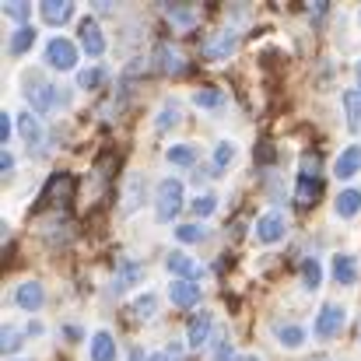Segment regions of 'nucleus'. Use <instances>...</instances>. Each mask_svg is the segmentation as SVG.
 Wrapping results in <instances>:
<instances>
[{
	"instance_id": "9",
	"label": "nucleus",
	"mask_w": 361,
	"mask_h": 361,
	"mask_svg": "<svg viewBox=\"0 0 361 361\" xmlns=\"http://www.w3.org/2000/svg\"><path fill=\"white\" fill-rule=\"evenodd\" d=\"M154 60H158V71L161 74H183L186 71V53L179 46H172V42H158Z\"/></svg>"
},
{
	"instance_id": "12",
	"label": "nucleus",
	"mask_w": 361,
	"mask_h": 361,
	"mask_svg": "<svg viewBox=\"0 0 361 361\" xmlns=\"http://www.w3.org/2000/svg\"><path fill=\"white\" fill-rule=\"evenodd\" d=\"M211 330H214V316L211 312H197L186 326V344L190 348H204L211 341Z\"/></svg>"
},
{
	"instance_id": "1",
	"label": "nucleus",
	"mask_w": 361,
	"mask_h": 361,
	"mask_svg": "<svg viewBox=\"0 0 361 361\" xmlns=\"http://www.w3.org/2000/svg\"><path fill=\"white\" fill-rule=\"evenodd\" d=\"M183 211V183L179 179H161L154 190V218L158 221H172Z\"/></svg>"
},
{
	"instance_id": "29",
	"label": "nucleus",
	"mask_w": 361,
	"mask_h": 361,
	"mask_svg": "<svg viewBox=\"0 0 361 361\" xmlns=\"http://www.w3.org/2000/svg\"><path fill=\"white\" fill-rule=\"evenodd\" d=\"M319 281H323V267H319V259H316V256H309V259L302 263V284H305L309 291H316V288H319Z\"/></svg>"
},
{
	"instance_id": "34",
	"label": "nucleus",
	"mask_w": 361,
	"mask_h": 361,
	"mask_svg": "<svg viewBox=\"0 0 361 361\" xmlns=\"http://www.w3.org/2000/svg\"><path fill=\"white\" fill-rule=\"evenodd\" d=\"M102 81H106V71H102V67H88V71L78 74V88H88V92L99 88Z\"/></svg>"
},
{
	"instance_id": "40",
	"label": "nucleus",
	"mask_w": 361,
	"mask_h": 361,
	"mask_svg": "<svg viewBox=\"0 0 361 361\" xmlns=\"http://www.w3.org/2000/svg\"><path fill=\"white\" fill-rule=\"evenodd\" d=\"M11 137V113H0V144H7Z\"/></svg>"
},
{
	"instance_id": "31",
	"label": "nucleus",
	"mask_w": 361,
	"mask_h": 361,
	"mask_svg": "<svg viewBox=\"0 0 361 361\" xmlns=\"http://www.w3.org/2000/svg\"><path fill=\"white\" fill-rule=\"evenodd\" d=\"M18 130H21V137H25V144L32 147V144H42V126L35 116H18Z\"/></svg>"
},
{
	"instance_id": "30",
	"label": "nucleus",
	"mask_w": 361,
	"mask_h": 361,
	"mask_svg": "<svg viewBox=\"0 0 361 361\" xmlns=\"http://www.w3.org/2000/svg\"><path fill=\"white\" fill-rule=\"evenodd\" d=\"M130 312L137 316V319H154V312H158V295H140L133 305H130Z\"/></svg>"
},
{
	"instance_id": "45",
	"label": "nucleus",
	"mask_w": 361,
	"mask_h": 361,
	"mask_svg": "<svg viewBox=\"0 0 361 361\" xmlns=\"http://www.w3.org/2000/svg\"><path fill=\"white\" fill-rule=\"evenodd\" d=\"M130 361H144V351H140V348H133V351H130Z\"/></svg>"
},
{
	"instance_id": "35",
	"label": "nucleus",
	"mask_w": 361,
	"mask_h": 361,
	"mask_svg": "<svg viewBox=\"0 0 361 361\" xmlns=\"http://www.w3.org/2000/svg\"><path fill=\"white\" fill-rule=\"evenodd\" d=\"M319 169H323V158L316 151H305L302 154V179H319Z\"/></svg>"
},
{
	"instance_id": "20",
	"label": "nucleus",
	"mask_w": 361,
	"mask_h": 361,
	"mask_svg": "<svg viewBox=\"0 0 361 361\" xmlns=\"http://www.w3.org/2000/svg\"><path fill=\"white\" fill-rule=\"evenodd\" d=\"M140 277H144V267H140V263H133V259H120V263H116V284H113V291H126V288H133Z\"/></svg>"
},
{
	"instance_id": "42",
	"label": "nucleus",
	"mask_w": 361,
	"mask_h": 361,
	"mask_svg": "<svg viewBox=\"0 0 361 361\" xmlns=\"http://www.w3.org/2000/svg\"><path fill=\"white\" fill-rule=\"evenodd\" d=\"M309 14H312V18H323V14H326V0H316V4H309Z\"/></svg>"
},
{
	"instance_id": "13",
	"label": "nucleus",
	"mask_w": 361,
	"mask_h": 361,
	"mask_svg": "<svg viewBox=\"0 0 361 361\" xmlns=\"http://www.w3.org/2000/svg\"><path fill=\"white\" fill-rule=\"evenodd\" d=\"M14 302H18L25 312H39V309H42V302H46V291H42V284H39V281H25V284H18Z\"/></svg>"
},
{
	"instance_id": "27",
	"label": "nucleus",
	"mask_w": 361,
	"mask_h": 361,
	"mask_svg": "<svg viewBox=\"0 0 361 361\" xmlns=\"http://www.w3.org/2000/svg\"><path fill=\"white\" fill-rule=\"evenodd\" d=\"M344 109H348L351 133H361V92H344Z\"/></svg>"
},
{
	"instance_id": "14",
	"label": "nucleus",
	"mask_w": 361,
	"mask_h": 361,
	"mask_svg": "<svg viewBox=\"0 0 361 361\" xmlns=\"http://www.w3.org/2000/svg\"><path fill=\"white\" fill-rule=\"evenodd\" d=\"M169 298L179 309H193L200 302V284H193V281H172L169 284Z\"/></svg>"
},
{
	"instance_id": "44",
	"label": "nucleus",
	"mask_w": 361,
	"mask_h": 361,
	"mask_svg": "<svg viewBox=\"0 0 361 361\" xmlns=\"http://www.w3.org/2000/svg\"><path fill=\"white\" fill-rule=\"evenodd\" d=\"M165 351H169V355H172V358H183V344H169V348H165Z\"/></svg>"
},
{
	"instance_id": "37",
	"label": "nucleus",
	"mask_w": 361,
	"mask_h": 361,
	"mask_svg": "<svg viewBox=\"0 0 361 361\" xmlns=\"http://www.w3.org/2000/svg\"><path fill=\"white\" fill-rule=\"evenodd\" d=\"M218 211V197L214 193H200L197 200H193V214L197 218H207V214H214Z\"/></svg>"
},
{
	"instance_id": "43",
	"label": "nucleus",
	"mask_w": 361,
	"mask_h": 361,
	"mask_svg": "<svg viewBox=\"0 0 361 361\" xmlns=\"http://www.w3.org/2000/svg\"><path fill=\"white\" fill-rule=\"evenodd\" d=\"M147 361H179V358H172L169 351H154V355H151V358H147Z\"/></svg>"
},
{
	"instance_id": "19",
	"label": "nucleus",
	"mask_w": 361,
	"mask_h": 361,
	"mask_svg": "<svg viewBox=\"0 0 361 361\" xmlns=\"http://www.w3.org/2000/svg\"><path fill=\"white\" fill-rule=\"evenodd\" d=\"M334 172H337V179H351V176H358L361 172V147L358 144H351L348 151H341Z\"/></svg>"
},
{
	"instance_id": "41",
	"label": "nucleus",
	"mask_w": 361,
	"mask_h": 361,
	"mask_svg": "<svg viewBox=\"0 0 361 361\" xmlns=\"http://www.w3.org/2000/svg\"><path fill=\"white\" fill-rule=\"evenodd\" d=\"M11 169H14V154H11V151H4V154H0V172L7 176Z\"/></svg>"
},
{
	"instance_id": "8",
	"label": "nucleus",
	"mask_w": 361,
	"mask_h": 361,
	"mask_svg": "<svg viewBox=\"0 0 361 361\" xmlns=\"http://www.w3.org/2000/svg\"><path fill=\"white\" fill-rule=\"evenodd\" d=\"M284 232H288V218H284L281 211H267V214L256 221V242H263V245L281 242Z\"/></svg>"
},
{
	"instance_id": "26",
	"label": "nucleus",
	"mask_w": 361,
	"mask_h": 361,
	"mask_svg": "<svg viewBox=\"0 0 361 361\" xmlns=\"http://www.w3.org/2000/svg\"><path fill=\"white\" fill-rule=\"evenodd\" d=\"M179 120H183V109H179V102H161V109H158V116H154V130L179 126Z\"/></svg>"
},
{
	"instance_id": "23",
	"label": "nucleus",
	"mask_w": 361,
	"mask_h": 361,
	"mask_svg": "<svg viewBox=\"0 0 361 361\" xmlns=\"http://www.w3.org/2000/svg\"><path fill=\"white\" fill-rule=\"evenodd\" d=\"M334 211H337V218H355L361 211V190H344L341 197H337V204H334Z\"/></svg>"
},
{
	"instance_id": "6",
	"label": "nucleus",
	"mask_w": 361,
	"mask_h": 361,
	"mask_svg": "<svg viewBox=\"0 0 361 361\" xmlns=\"http://www.w3.org/2000/svg\"><path fill=\"white\" fill-rule=\"evenodd\" d=\"M161 14H165V21H172V28L190 32V28L200 25L204 7H200V4H161Z\"/></svg>"
},
{
	"instance_id": "5",
	"label": "nucleus",
	"mask_w": 361,
	"mask_h": 361,
	"mask_svg": "<svg viewBox=\"0 0 361 361\" xmlns=\"http://www.w3.org/2000/svg\"><path fill=\"white\" fill-rule=\"evenodd\" d=\"M344 319H348V312H344V305H337V302H326L323 309H319V316H316V337L319 341H334L341 330H344Z\"/></svg>"
},
{
	"instance_id": "39",
	"label": "nucleus",
	"mask_w": 361,
	"mask_h": 361,
	"mask_svg": "<svg viewBox=\"0 0 361 361\" xmlns=\"http://www.w3.org/2000/svg\"><path fill=\"white\" fill-rule=\"evenodd\" d=\"M225 358H232V341H228V334H221L218 344H214V361H225Z\"/></svg>"
},
{
	"instance_id": "17",
	"label": "nucleus",
	"mask_w": 361,
	"mask_h": 361,
	"mask_svg": "<svg viewBox=\"0 0 361 361\" xmlns=\"http://www.w3.org/2000/svg\"><path fill=\"white\" fill-rule=\"evenodd\" d=\"M39 14H42V21H46V25H63V21H71V18H74V4L46 0V4H39Z\"/></svg>"
},
{
	"instance_id": "28",
	"label": "nucleus",
	"mask_w": 361,
	"mask_h": 361,
	"mask_svg": "<svg viewBox=\"0 0 361 361\" xmlns=\"http://www.w3.org/2000/svg\"><path fill=\"white\" fill-rule=\"evenodd\" d=\"M140 190H144V179H140V176H130V183H126V190H123V211H126V214L137 211V204H140Z\"/></svg>"
},
{
	"instance_id": "18",
	"label": "nucleus",
	"mask_w": 361,
	"mask_h": 361,
	"mask_svg": "<svg viewBox=\"0 0 361 361\" xmlns=\"http://www.w3.org/2000/svg\"><path fill=\"white\" fill-rule=\"evenodd\" d=\"M274 337H277V344H281V348L298 351V348L305 344V337H309V334H305L302 326H295V323H277V326H274Z\"/></svg>"
},
{
	"instance_id": "24",
	"label": "nucleus",
	"mask_w": 361,
	"mask_h": 361,
	"mask_svg": "<svg viewBox=\"0 0 361 361\" xmlns=\"http://www.w3.org/2000/svg\"><path fill=\"white\" fill-rule=\"evenodd\" d=\"M319 193H323V183H319V179H298V186H295V200H298V207L316 204Z\"/></svg>"
},
{
	"instance_id": "36",
	"label": "nucleus",
	"mask_w": 361,
	"mask_h": 361,
	"mask_svg": "<svg viewBox=\"0 0 361 361\" xmlns=\"http://www.w3.org/2000/svg\"><path fill=\"white\" fill-rule=\"evenodd\" d=\"M21 337H25V334H21L18 326H4V337H0V348H4L7 355H14V351H21V344H25Z\"/></svg>"
},
{
	"instance_id": "15",
	"label": "nucleus",
	"mask_w": 361,
	"mask_h": 361,
	"mask_svg": "<svg viewBox=\"0 0 361 361\" xmlns=\"http://www.w3.org/2000/svg\"><path fill=\"white\" fill-rule=\"evenodd\" d=\"M330 270H334V281L337 284H358V263H355V256L351 252H337L334 256V263H330Z\"/></svg>"
},
{
	"instance_id": "32",
	"label": "nucleus",
	"mask_w": 361,
	"mask_h": 361,
	"mask_svg": "<svg viewBox=\"0 0 361 361\" xmlns=\"http://www.w3.org/2000/svg\"><path fill=\"white\" fill-rule=\"evenodd\" d=\"M235 154H239V151H235V144H232V140H221V144L214 147V169H218V172H225V169L235 161Z\"/></svg>"
},
{
	"instance_id": "46",
	"label": "nucleus",
	"mask_w": 361,
	"mask_h": 361,
	"mask_svg": "<svg viewBox=\"0 0 361 361\" xmlns=\"http://www.w3.org/2000/svg\"><path fill=\"white\" fill-rule=\"evenodd\" d=\"M355 71H358V78H361V60H358V67H355Z\"/></svg>"
},
{
	"instance_id": "25",
	"label": "nucleus",
	"mask_w": 361,
	"mask_h": 361,
	"mask_svg": "<svg viewBox=\"0 0 361 361\" xmlns=\"http://www.w3.org/2000/svg\"><path fill=\"white\" fill-rule=\"evenodd\" d=\"M165 158H169L172 165H179V169H190V165L197 161V147H193V144H172V147L165 151Z\"/></svg>"
},
{
	"instance_id": "3",
	"label": "nucleus",
	"mask_w": 361,
	"mask_h": 361,
	"mask_svg": "<svg viewBox=\"0 0 361 361\" xmlns=\"http://www.w3.org/2000/svg\"><path fill=\"white\" fill-rule=\"evenodd\" d=\"M25 102L35 109V113H49L56 102H60V92L49 85V81H42L35 71L25 78Z\"/></svg>"
},
{
	"instance_id": "10",
	"label": "nucleus",
	"mask_w": 361,
	"mask_h": 361,
	"mask_svg": "<svg viewBox=\"0 0 361 361\" xmlns=\"http://www.w3.org/2000/svg\"><path fill=\"white\" fill-rule=\"evenodd\" d=\"M165 267H169V274H176L179 281H193V277H204V267L193 259V256H186V252H169V259H165Z\"/></svg>"
},
{
	"instance_id": "7",
	"label": "nucleus",
	"mask_w": 361,
	"mask_h": 361,
	"mask_svg": "<svg viewBox=\"0 0 361 361\" xmlns=\"http://www.w3.org/2000/svg\"><path fill=\"white\" fill-rule=\"evenodd\" d=\"M46 63L56 67V71H74L78 67V46L71 39H49L46 42Z\"/></svg>"
},
{
	"instance_id": "4",
	"label": "nucleus",
	"mask_w": 361,
	"mask_h": 361,
	"mask_svg": "<svg viewBox=\"0 0 361 361\" xmlns=\"http://www.w3.org/2000/svg\"><path fill=\"white\" fill-rule=\"evenodd\" d=\"M235 46H239L235 28H221V32H214L200 42V53H204V60H228L235 53Z\"/></svg>"
},
{
	"instance_id": "21",
	"label": "nucleus",
	"mask_w": 361,
	"mask_h": 361,
	"mask_svg": "<svg viewBox=\"0 0 361 361\" xmlns=\"http://www.w3.org/2000/svg\"><path fill=\"white\" fill-rule=\"evenodd\" d=\"M35 35H39V32H35L32 25H18V28L11 32L7 53H11V56H21V53H28V49H32V42H35Z\"/></svg>"
},
{
	"instance_id": "22",
	"label": "nucleus",
	"mask_w": 361,
	"mask_h": 361,
	"mask_svg": "<svg viewBox=\"0 0 361 361\" xmlns=\"http://www.w3.org/2000/svg\"><path fill=\"white\" fill-rule=\"evenodd\" d=\"M92 361H116V341H113V334L99 330L92 337Z\"/></svg>"
},
{
	"instance_id": "38",
	"label": "nucleus",
	"mask_w": 361,
	"mask_h": 361,
	"mask_svg": "<svg viewBox=\"0 0 361 361\" xmlns=\"http://www.w3.org/2000/svg\"><path fill=\"white\" fill-rule=\"evenodd\" d=\"M28 4H21V0H11V4H4V14L11 18V21H18V25H25V18H28Z\"/></svg>"
},
{
	"instance_id": "11",
	"label": "nucleus",
	"mask_w": 361,
	"mask_h": 361,
	"mask_svg": "<svg viewBox=\"0 0 361 361\" xmlns=\"http://www.w3.org/2000/svg\"><path fill=\"white\" fill-rule=\"evenodd\" d=\"M81 46H85V53H88L92 60L106 53V35H102V28H99L95 18H85V21H81Z\"/></svg>"
},
{
	"instance_id": "33",
	"label": "nucleus",
	"mask_w": 361,
	"mask_h": 361,
	"mask_svg": "<svg viewBox=\"0 0 361 361\" xmlns=\"http://www.w3.org/2000/svg\"><path fill=\"white\" fill-rule=\"evenodd\" d=\"M176 239L186 242V245H193V242L207 239V228H200V225H193V221H190V225H179V228H176Z\"/></svg>"
},
{
	"instance_id": "47",
	"label": "nucleus",
	"mask_w": 361,
	"mask_h": 361,
	"mask_svg": "<svg viewBox=\"0 0 361 361\" xmlns=\"http://www.w3.org/2000/svg\"><path fill=\"white\" fill-rule=\"evenodd\" d=\"M312 361H330V358H312Z\"/></svg>"
},
{
	"instance_id": "2",
	"label": "nucleus",
	"mask_w": 361,
	"mask_h": 361,
	"mask_svg": "<svg viewBox=\"0 0 361 361\" xmlns=\"http://www.w3.org/2000/svg\"><path fill=\"white\" fill-rule=\"evenodd\" d=\"M74 176L71 172H56V176H49V183H46V190L39 193V211L42 207H67L71 200H74Z\"/></svg>"
},
{
	"instance_id": "16",
	"label": "nucleus",
	"mask_w": 361,
	"mask_h": 361,
	"mask_svg": "<svg viewBox=\"0 0 361 361\" xmlns=\"http://www.w3.org/2000/svg\"><path fill=\"white\" fill-rule=\"evenodd\" d=\"M225 102H228V95H225L221 88H214V85H204V88H197V92H193V106H197V109L218 113Z\"/></svg>"
}]
</instances>
